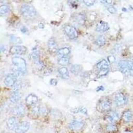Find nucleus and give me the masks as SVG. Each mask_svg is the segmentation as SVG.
I'll return each mask as SVG.
<instances>
[{
	"label": "nucleus",
	"instance_id": "obj_1",
	"mask_svg": "<svg viewBox=\"0 0 133 133\" xmlns=\"http://www.w3.org/2000/svg\"><path fill=\"white\" fill-rule=\"evenodd\" d=\"M12 62L16 67L13 69L16 75H22L25 73L26 70V64L25 59L20 57H14L12 59Z\"/></svg>",
	"mask_w": 133,
	"mask_h": 133
},
{
	"label": "nucleus",
	"instance_id": "obj_2",
	"mask_svg": "<svg viewBox=\"0 0 133 133\" xmlns=\"http://www.w3.org/2000/svg\"><path fill=\"white\" fill-rule=\"evenodd\" d=\"M21 15L25 18H32L36 15V10L32 5L24 4L21 8Z\"/></svg>",
	"mask_w": 133,
	"mask_h": 133
},
{
	"label": "nucleus",
	"instance_id": "obj_3",
	"mask_svg": "<svg viewBox=\"0 0 133 133\" xmlns=\"http://www.w3.org/2000/svg\"><path fill=\"white\" fill-rule=\"evenodd\" d=\"M111 107V102L108 98H104L100 99L97 104V109L101 112H106L109 111Z\"/></svg>",
	"mask_w": 133,
	"mask_h": 133
},
{
	"label": "nucleus",
	"instance_id": "obj_4",
	"mask_svg": "<svg viewBox=\"0 0 133 133\" xmlns=\"http://www.w3.org/2000/svg\"><path fill=\"white\" fill-rule=\"evenodd\" d=\"M64 29L65 33L70 39H74L78 37L77 30L72 25H66Z\"/></svg>",
	"mask_w": 133,
	"mask_h": 133
},
{
	"label": "nucleus",
	"instance_id": "obj_5",
	"mask_svg": "<svg viewBox=\"0 0 133 133\" xmlns=\"http://www.w3.org/2000/svg\"><path fill=\"white\" fill-rule=\"evenodd\" d=\"M25 108L22 104L16 105L15 107H13L11 110V113L17 116H24L25 113Z\"/></svg>",
	"mask_w": 133,
	"mask_h": 133
},
{
	"label": "nucleus",
	"instance_id": "obj_6",
	"mask_svg": "<svg viewBox=\"0 0 133 133\" xmlns=\"http://www.w3.org/2000/svg\"><path fill=\"white\" fill-rule=\"evenodd\" d=\"M27 51V48L24 46L14 45L11 48L10 52L12 55H23L25 54Z\"/></svg>",
	"mask_w": 133,
	"mask_h": 133
},
{
	"label": "nucleus",
	"instance_id": "obj_7",
	"mask_svg": "<svg viewBox=\"0 0 133 133\" xmlns=\"http://www.w3.org/2000/svg\"><path fill=\"white\" fill-rule=\"evenodd\" d=\"M30 127V124L28 122L23 121L18 124L17 127L15 130L16 133H25L28 131Z\"/></svg>",
	"mask_w": 133,
	"mask_h": 133
},
{
	"label": "nucleus",
	"instance_id": "obj_8",
	"mask_svg": "<svg viewBox=\"0 0 133 133\" xmlns=\"http://www.w3.org/2000/svg\"><path fill=\"white\" fill-rule=\"evenodd\" d=\"M115 102L117 106H122L127 103V98L123 94L119 93L117 94L115 96Z\"/></svg>",
	"mask_w": 133,
	"mask_h": 133
},
{
	"label": "nucleus",
	"instance_id": "obj_9",
	"mask_svg": "<svg viewBox=\"0 0 133 133\" xmlns=\"http://www.w3.org/2000/svg\"><path fill=\"white\" fill-rule=\"evenodd\" d=\"M17 81V75L15 74H9L5 78L4 83L7 87H13L16 84Z\"/></svg>",
	"mask_w": 133,
	"mask_h": 133
},
{
	"label": "nucleus",
	"instance_id": "obj_10",
	"mask_svg": "<svg viewBox=\"0 0 133 133\" xmlns=\"http://www.w3.org/2000/svg\"><path fill=\"white\" fill-rule=\"evenodd\" d=\"M120 117L117 112L114 111H111L109 112L106 118L108 121L111 123H115L118 121Z\"/></svg>",
	"mask_w": 133,
	"mask_h": 133
},
{
	"label": "nucleus",
	"instance_id": "obj_11",
	"mask_svg": "<svg viewBox=\"0 0 133 133\" xmlns=\"http://www.w3.org/2000/svg\"><path fill=\"white\" fill-rule=\"evenodd\" d=\"M7 124L8 128L11 130L15 131L18 125L17 119L15 117H12L8 119Z\"/></svg>",
	"mask_w": 133,
	"mask_h": 133
},
{
	"label": "nucleus",
	"instance_id": "obj_12",
	"mask_svg": "<svg viewBox=\"0 0 133 133\" xmlns=\"http://www.w3.org/2000/svg\"><path fill=\"white\" fill-rule=\"evenodd\" d=\"M84 126V123L79 121H72L69 124L70 128L75 130H79L82 128Z\"/></svg>",
	"mask_w": 133,
	"mask_h": 133
},
{
	"label": "nucleus",
	"instance_id": "obj_13",
	"mask_svg": "<svg viewBox=\"0 0 133 133\" xmlns=\"http://www.w3.org/2000/svg\"><path fill=\"white\" fill-rule=\"evenodd\" d=\"M38 101V97L35 95L31 94L28 95L25 99L26 104L29 106H32L36 104Z\"/></svg>",
	"mask_w": 133,
	"mask_h": 133
},
{
	"label": "nucleus",
	"instance_id": "obj_14",
	"mask_svg": "<svg viewBox=\"0 0 133 133\" xmlns=\"http://www.w3.org/2000/svg\"><path fill=\"white\" fill-rule=\"evenodd\" d=\"M109 29V26L108 23L104 21H100L97 23L96 27V31L99 32H104L108 30Z\"/></svg>",
	"mask_w": 133,
	"mask_h": 133
},
{
	"label": "nucleus",
	"instance_id": "obj_15",
	"mask_svg": "<svg viewBox=\"0 0 133 133\" xmlns=\"http://www.w3.org/2000/svg\"><path fill=\"white\" fill-rule=\"evenodd\" d=\"M131 64V62H127L125 61H122L119 63V66L122 71L123 73H125L128 72L129 70L130 71Z\"/></svg>",
	"mask_w": 133,
	"mask_h": 133
},
{
	"label": "nucleus",
	"instance_id": "obj_16",
	"mask_svg": "<svg viewBox=\"0 0 133 133\" xmlns=\"http://www.w3.org/2000/svg\"><path fill=\"white\" fill-rule=\"evenodd\" d=\"M22 96L20 92L18 91L14 92L10 97V100L13 103H16L21 99Z\"/></svg>",
	"mask_w": 133,
	"mask_h": 133
},
{
	"label": "nucleus",
	"instance_id": "obj_17",
	"mask_svg": "<svg viewBox=\"0 0 133 133\" xmlns=\"http://www.w3.org/2000/svg\"><path fill=\"white\" fill-rule=\"evenodd\" d=\"M97 68L99 70H102L109 69V64L106 60L103 59L97 64Z\"/></svg>",
	"mask_w": 133,
	"mask_h": 133
},
{
	"label": "nucleus",
	"instance_id": "obj_18",
	"mask_svg": "<svg viewBox=\"0 0 133 133\" xmlns=\"http://www.w3.org/2000/svg\"><path fill=\"white\" fill-rule=\"evenodd\" d=\"M133 118V114L130 111H126L123 114V119L124 121L126 123H128L131 121L132 120Z\"/></svg>",
	"mask_w": 133,
	"mask_h": 133
},
{
	"label": "nucleus",
	"instance_id": "obj_19",
	"mask_svg": "<svg viewBox=\"0 0 133 133\" xmlns=\"http://www.w3.org/2000/svg\"><path fill=\"white\" fill-rule=\"evenodd\" d=\"M59 73L61 75L62 77H63L65 79H67L69 77V71L66 68L63 67L59 69L58 70Z\"/></svg>",
	"mask_w": 133,
	"mask_h": 133
},
{
	"label": "nucleus",
	"instance_id": "obj_20",
	"mask_svg": "<svg viewBox=\"0 0 133 133\" xmlns=\"http://www.w3.org/2000/svg\"><path fill=\"white\" fill-rule=\"evenodd\" d=\"M71 72L74 75H78L82 70V66L80 65L74 64L72 66L70 69Z\"/></svg>",
	"mask_w": 133,
	"mask_h": 133
},
{
	"label": "nucleus",
	"instance_id": "obj_21",
	"mask_svg": "<svg viewBox=\"0 0 133 133\" xmlns=\"http://www.w3.org/2000/svg\"><path fill=\"white\" fill-rule=\"evenodd\" d=\"M70 52L69 49L68 48L65 47L61 48L58 51V53L59 55L62 57L66 56Z\"/></svg>",
	"mask_w": 133,
	"mask_h": 133
},
{
	"label": "nucleus",
	"instance_id": "obj_22",
	"mask_svg": "<svg viewBox=\"0 0 133 133\" xmlns=\"http://www.w3.org/2000/svg\"><path fill=\"white\" fill-rule=\"evenodd\" d=\"M74 113H81V114H84V115H87V110L85 107H80L78 108H75L73 109L72 111Z\"/></svg>",
	"mask_w": 133,
	"mask_h": 133
},
{
	"label": "nucleus",
	"instance_id": "obj_23",
	"mask_svg": "<svg viewBox=\"0 0 133 133\" xmlns=\"http://www.w3.org/2000/svg\"><path fill=\"white\" fill-rule=\"evenodd\" d=\"M96 43L97 45L99 46H102L104 45L106 43V39L104 36L102 35L99 36L96 40Z\"/></svg>",
	"mask_w": 133,
	"mask_h": 133
},
{
	"label": "nucleus",
	"instance_id": "obj_24",
	"mask_svg": "<svg viewBox=\"0 0 133 133\" xmlns=\"http://www.w3.org/2000/svg\"><path fill=\"white\" fill-rule=\"evenodd\" d=\"M48 47L51 52H52L56 49V43L53 39H51L48 41Z\"/></svg>",
	"mask_w": 133,
	"mask_h": 133
},
{
	"label": "nucleus",
	"instance_id": "obj_25",
	"mask_svg": "<svg viewBox=\"0 0 133 133\" xmlns=\"http://www.w3.org/2000/svg\"><path fill=\"white\" fill-rule=\"evenodd\" d=\"M69 59L66 56L62 57L59 60V64L62 66H65L69 64Z\"/></svg>",
	"mask_w": 133,
	"mask_h": 133
},
{
	"label": "nucleus",
	"instance_id": "obj_26",
	"mask_svg": "<svg viewBox=\"0 0 133 133\" xmlns=\"http://www.w3.org/2000/svg\"><path fill=\"white\" fill-rule=\"evenodd\" d=\"M9 8L8 5H3L0 7V13L1 15H5L9 12Z\"/></svg>",
	"mask_w": 133,
	"mask_h": 133
},
{
	"label": "nucleus",
	"instance_id": "obj_27",
	"mask_svg": "<svg viewBox=\"0 0 133 133\" xmlns=\"http://www.w3.org/2000/svg\"><path fill=\"white\" fill-rule=\"evenodd\" d=\"M39 51H35L31 54L32 59L35 61V62L39 61Z\"/></svg>",
	"mask_w": 133,
	"mask_h": 133
},
{
	"label": "nucleus",
	"instance_id": "obj_28",
	"mask_svg": "<svg viewBox=\"0 0 133 133\" xmlns=\"http://www.w3.org/2000/svg\"><path fill=\"white\" fill-rule=\"evenodd\" d=\"M117 127L114 124H109L106 127V130L109 132H114L117 130Z\"/></svg>",
	"mask_w": 133,
	"mask_h": 133
},
{
	"label": "nucleus",
	"instance_id": "obj_29",
	"mask_svg": "<svg viewBox=\"0 0 133 133\" xmlns=\"http://www.w3.org/2000/svg\"><path fill=\"white\" fill-rule=\"evenodd\" d=\"M84 3L87 5V6L90 7L93 6L95 3V1L94 0H84L83 1Z\"/></svg>",
	"mask_w": 133,
	"mask_h": 133
},
{
	"label": "nucleus",
	"instance_id": "obj_30",
	"mask_svg": "<svg viewBox=\"0 0 133 133\" xmlns=\"http://www.w3.org/2000/svg\"><path fill=\"white\" fill-rule=\"evenodd\" d=\"M109 71V69L100 70L99 73L98 75L100 77L103 76H104V75H107Z\"/></svg>",
	"mask_w": 133,
	"mask_h": 133
},
{
	"label": "nucleus",
	"instance_id": "obj_31",
	"mask_svg": "<svg viewBox=\"0 0 133 133\" xmlns=\"http://www.w3.org/2000/svg\"><path fill=\"white\" fill-rule=\"evenodd\" d=\"M107 10H108V11L111 14L115 13L116 12V9L113 6H111V7L108 8Z\"/></svg>",
	"mask_w": 133,
	"mask_h": 133
},
{
	"label": "nucleus",
	"instance_id": "obj_32",
	"mask_svg": "<svg viewBox=\"0 0 133 133\" xmlns=\"http://www.w3.org/2000/svg\"><path fill=\"white\" fill-rule=\"evenodd\" d=\"M57 79H52L50 80V84L51 85L55 86L57 85Z\"/></svg>",
	"mask_w": 133,
	"mask_h": 133
},
{
	"label": "nucleus",
	"instance_id": "obj_33",
	"mask_svg": "<svg viewBox=\"0 0 133 133\" xmlns=\"http://www.w3.org/2000/svg\"><path fill=\"white\" fill-rule=\"evenodd\" d=\"M108 60L109 62L111 63L114 62L115 60V58H114V57H113V56H109V57H108Z\"/></svg>",
	"mask_w": 133,
	"mask_h": 133
},
{
	"label": "nucleus",
	"instance_id": "obj_34",
	"mask_svg": "<svg viewBox=\"0 0 133 133\" xmlns=\"http://www.w3.org/2000/svg\"><path fill=\"white\" fill-rule=\"evenodd\" d=\"M100 2L101 3H103V4H109L112 3V1H109V0L106 1V0H105V1H100Z\"/></svg>",
	"mask_w": 133,
	"mask_h": 133
},
{
	"label": "nucleus",
	"instance_id": "obj_35",
	"mask_svg": "<svg viewBox=\"0 0 133 133\" xmlns=\"http://www.w3.org/2000/svg\"><path fill=\"white\" fill-rule=\"evenodd\" d=\"M104 90V88L102 86H100L99 87L97 88L96 91H103Z\"/></svg>",
	"mask_w": 133,
	"mask_h": 133
},
{
	"label": "nucleus",
	"instance_id": "obj_36",
	"mask_svg": "<svg viewBox=\"0 0 133 133\" xmlns=\"http://www.w3.org/2000/svg\"><path fill=\"white\" fill-rule=\"evenodd\" d=\"M27 30V28L25 26L22 27L21 29V32H23V33H25V32H26Z\"/></svg>",
	"mask_w": 133,
	"mask_h": 133
},
{
	"label": "nucleus",
	"instance_id": "obj_37",
	"mask_svg": "<svg viewBox=\"0 0 133 133\" xmlns=\"http://www.w3.org/2000/svg\"><path fill=\"white\" fill-rule=\"evenodd\" d=\"M39 28H42V29H43L44 28V25L42 23H40L39 24Z\"/></svg>",
	"mask_w": 133,
	"mask_h": 133
},
{
	"label": "nucleus",
	"instance_id": "obj_38",
	"mask_svg": "<svg viewBox=\"0 0 133 133\" xmlns=\"http://www.w3.org/2000/svg\"><path fill=\"white\" fill-rule=\"evenodd\" d=\"M5 49L4 46L3 45H1V52L5 51Z\"/></svg>",
	"mask_w": 133,
	"mask_h": 133
}]
</instances>
